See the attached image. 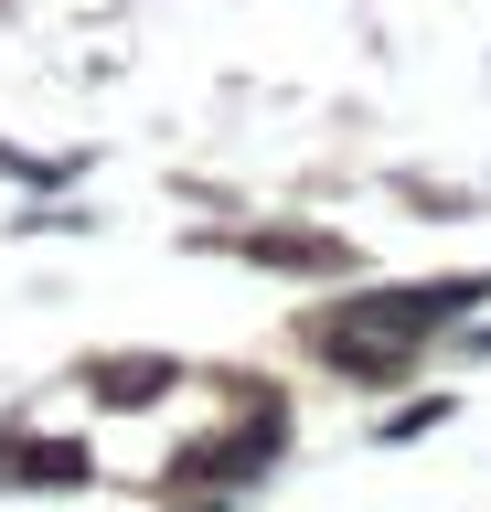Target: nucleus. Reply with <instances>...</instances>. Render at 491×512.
Wrapping results in <instances>:
<instances>
[{
	"label": "nucleus",
	"instance_id": "obj_1",
	"mask_svg": "<svg viewBox=\"0 0 491 512\" xmlns=\"http://www.w3.org/2000/svg\"><path fill=\"white\" fill-rule=\"evenodd\" d=\"M481 299L470 278H449V288H374V299H353V310H331V320H310V342H321V363H342V374H374L385 384L406 352L438 331V320H459Z\"/></svg>",
	"mask_w": 491,
	"mask_h": 512
},
{
	"label": "nucleus",
	"instance_id": "obj_2",
	"mask_svg": "<svg viewBox=\"0 0 491 512\" xmlns=\"http://www.w3.org/2000/svg\"><path fill=\"white\" fill-rule=\"evenodd\" d=\"M278 427H289V406H278V395H257V416H246L235 438L193 448V459H182V480H246V470H267V459H278Z\"/></svg>",
	"mask_w": 491,
	"mask_h": 512
},
{
	"label": "nucleus",
	"instance_id": "obj_3",
	"mask_svg": "<svg viewBox=\"0 0 491 512\" xmlns=\"http://www.w3.org/2000/svg\"><path fill=\"white\" fill-rule=\"evenodd\" d=\"M246 256H267V267H353V246H331V235H246Z\"/></svg>",
	"mask_w": 491,
	"mask_h": 512
},
{
	"label": "nucleus",
	"instance_id": "obj_4",
	"mask_svg": "<svg viewBox=\"0 0 491 512\" xmlns=\"http://www.w3.org/2000/svg\"><path fill=\"white\" fill-rule=\"evenodd\" d=\"M0 480H86V448H0Z\"/></svg>",
	"mask_w": 491,
	"mask_h": 512
}]
</instances>
